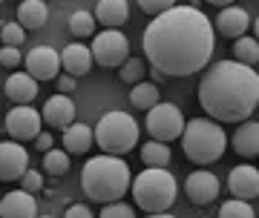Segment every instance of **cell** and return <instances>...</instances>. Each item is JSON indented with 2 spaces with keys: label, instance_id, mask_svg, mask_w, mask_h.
I'll return each mask as SVG.
<instances>
[{
  "label": "cell",
  "instance_id": "cell-20",
  "mask_svg": "<svg viewBox=\"0 0 259 218\" xmlns=\"http://www.w3.org/2000/svg\"><path fill=\"white\" fill-rule=\"evenodd\" d=\"M233 149H236V155H242V158H256L259 155V121H242L239 129L233 132L231 138Z\"/></svg>",
  "mask_w": 259,
  "mask_h": 218
},
{
  "label": "cell",
  "instance_id": "cell-22",
  "mask_svg": "<svg viewBox=\"0 0 259 218\" xmlns=\"http://www.w3.org/2000/svg\"><path fill=\"white\" fill-rule=\"evenodd\" d=\"M47 18H49V9L44 0H20L18 6V23L23 29H44L47 26Z\"/></svg>",
  "mask_w": 259,
  "mask_h": 218
},
{
  "label": "cell",
  "instance_id": "cell-16",
  "mask_svg": "<svg viewBox=\"0 0 259 218\" xmlns=\"http://www.w3.org/2000/svg\"><path fill=\"white\" fill-rule=\"evenodd\" d=\"M250 29V15L242 6H225V9H219V15H216V32L225 37H231V40H236V37H242L245 32Z\"/></svg>",
  "mask_w": 259,
  "mask_h": 218
},
{
  "label": "cell",
  "instance_id": "cell-15",
  "mask_svg": "<svg viewBox=\"0 0 259 218\" xmlns=\"http://www.w3.org/2000/svg\"><path fill=\"white\" fill-rule=\"evenodd\" d=\"M40 115H44V121H47L49 127L66 129L69 124H75V103L69 100V95L58 92V95L47 98V103H44V109H40Z\"/></svg>",
  "mask_w": 259,
  "mask_h": 218
},
{
  "label": "cell",
  "instance_id": "cell-34",
  "mask_svg": "<svg viewBox=\"0 0 259 218\" xmlns=\"http://www.w3.org/2000/svg\"><path fill=\"white\" fill-rule=\"evenodd\" d=\"M20 190L40 192V190H44V175L37 173V170H26V173H23V178H20Z\"/></svg>",
  "mask_w": 259,
  "mask_h": 218
},
{
  "label": "cell",
  "instance_id": "cell-38",
  "mask_svg": "<svg viewBox=\"0 0 259 218\" xmlns=\"http://www.w3.org/2000/svg\"><path fill=\"white\" fill-rule=\"evenodd\" d=\"M207 3H213V6H219V9H225V6H233L236 0H207Z\"/></svg>",
  "mask_w": 259,
  "mask_h": 218
},
{
  "label": "cell",
  "instance_id": "cell-1",
  "mask_svg": "<svg viewBox=\"0 0 259 218\" xmlns=\"http://www.w3.org/2000/svg\"><path fill=\"white\" fill-rule=\"evenodd\" d=\"M144 58L167 78H187L210 64L216 32L199 6H173L161 12L141 32Z\"/></svg>",
  "mask_w": 259,
  "mask_h": 218
},
{
  "label": "cell",
  "instance_id": "cell-40",
  "mask_svg": "<svg viewBox=\"0 0 259 218\" xmlns=\"http://www.w3.org/2000/svg\"><path fill=\"white\" fill-rule=\"evenodd\" d=\"M253 37H256V40H259V18L253 20Z\"/></svg>",
  "mask_w": 259,
  "mask_h": 218
},
{
  "label": "cell",
  "instance_id": "cell-41",
  "mask_svg": "<svg viewBox=\"0 0 259 218\" xmlns=\"http://www.w3.org/2000/svg\"><path fill=\"white\" fill-rule=\"evenodd\" d=\"M37 218H52V215H37Z\"/></svg>",
  "mask_w": 259,
  "mask_h": 218
},
{
  "label": "cell",
  "instance_id": "cell-17",
  "mask_svg": "<svg viewBox=\"0 0 259 218\" xmlns=\"http://www.w3.org/2000/svg\"><path fill=\"white\" fill-rule=\"evenodd\" d=\"M95 58H93V49L83 43H69L64 46V52H61V66H64L66 75H72V78H83V75L93 69Z\"/></svg>",
  "mask_w": 259,
  "mask_h": 218
},
{
  "label": "cell",
  "instance_id": "cell-9",
  "mask_svg": "<svg viewBox=\"0 0 259 218\" xmlns=\"http://www.w3.org/2000/svg\"><path fill=\"white\" fill-rule=\"evenodd\" d=\"M40 127H44V115L32 109V103H18L15 109H9L6 115V132H9L12 141H35L40 135Z\"/></svg>",
  "mask_w": 259,
  "mask_h": 218
},
{
  "label": "cell",
  "instance_id": "cell-7",
  "mask_svg": "<svg viewBox=\"0 0 259 218\" xmlns=\"http://www.w3.org/2000/svg\"><path fill=\"white\" fill-rule=\"evenodd\" d=\"M147 132L153 135V141H161V144H170V141H176L182 138L185 132V115H182V109L176 103H170V100H158L153 109H147Z\"/></svg>",
  "mask_w": 259,
  "mask_h": 218
},
{
  "label": "cell",
  "instance_id": "cell-27",
  "mask_svg": "<svg viewBox=\"0 0 259 218\" xmlns=\"http://www.w3.org/2000/svg\"><path fill=\"white\" fill-rule=\"evenodd\" d=\"M69 170V152L66 149H49L44 152V173H49L52 178H61V175Z\"/></svg>",
  "mask_w": 259,
  "mask_h": 218
},
{
  "label": "cell",
  "instance_id": "cell-36",
  "mask_svg": "<svg viewBox=\"0 0 259 218\" xmlns=\"http://www.w3.org/2000/svg\"><path fill=\"white\" fill-rule=\"evenodd\" d=\"M75 81H78V78H72V75H66V72L58 75V89L64 92V95H69V92H75V86H78Z\"/></svg>",
  "mask_w": 259,
  "mask_h": 218
},
{
  "label": "cell",
  "instance_id": "cell-43",
  "mask_svg": "<svg viewBox=\"0 0 259 218\" xmlns=\"http://www.w3.org/2000/svg\"><path fill=\"white\" fill-rule=\"evenodd\" d=\"M0 198H3V195H0Z\"/></svg>",
  "mask_w": 259,
  "mask_h": 218
},
{
  "label": "cell",
  "instance_id": "cell-32",
  "mask_svg": "<svg viewBox=\"0 0 259 218\" xmlns=\"http://www.w3.org/2000/svg\"><path fill=\"white\" fill-rule=\"evenodd\" d=\"M139 6H141L144 15L156 18V15H161V12L173 9V6H176V0H139Z\"/></svg>",
  "mask_w": 259,
  "mask_h": 218
},
{
  "label": "cell",
  "instance_id": "cell-21",
  "mask_svg": "<svg viewBox=\"0 0 259 218\" xmlns=\"http://www.w3.org/2000/svg\"><path fill=\"white\" fill-rule=\"evenodd\" d=\"M93 144H95V129L87 127V124H81V121H75V124H69V127L64 129V149L69 155L90 152Z\"/></svg>",
  "mask_w": 259,
  "mask_h": 218
},
{
  "label": "cell",
  "instance_id": "cell-39",
  "mask_svg": "<svg viewBox=\"0 0 259 218\" xmlns=\"http://www.w3.org/2000/svg\"><path fill=\"white\" fill-rule=\"evenodd\" d=\"M147 218H176V215H170V212H150Z\"/></svg>",
  "mask_w": 259,
  "mask_h": 218
},
{
  "label": "cell",
  "instance_id": "cell-33",
  "mask_svg": "<svg viewBox=\"0 0 259 218\" xmlns=\"http://www.w3.org/2000/svg\"><path fill=\"white\" fill-rule=\"evenodd\" d=\"M23 64V54H20L18 46H3L0 49V66L3 69H15V66Z\"/></svg>",
  "mask_w": 259,
  "mask_h": 218
},
{
  "label": "cell",
  "instance_id": "cell-42",
  "mask_svg": "<svg viewBox=\"0 0 259 218\" xmlns=\"http://www.w3.org/2000/svg\"><path fill=\"white\" fill-rule=\"evenodd\" d=\"M202 218H207V215H202Z\"/></svg>",
  "mask_w": 259,
  "mask_h": 218
},
{
  "label": "cell",
  "instance_id": "cell-24",
  "mask_svg": "<svg viewBox=\"0 0 259 218\" xmlns=\"http://www.w3.org/2000/svg\"><path fill=\"white\" fill-rule=\"evenodd\" d=\"M158 100H161L158 98V86L153 81H141L130 89V103H133V109H153Z\"/></svg>",
  "mask_w": 259,
  "mask_h": 218
},
{
  "label": "cell",
  "instance_id": "cell-13",
  "mask_svg": "<svg viewBox=\"0 0 259 218\" xmlns=\"http://www.w3.org/2000/svg\"><path fill=\"white\" fill-rule=\"evenodd\" d=\"M228 190L233 198L250 201L259 195V170L253 164H239L228 173Z\"/></svg>",
  "mask_w": 259,
  "mask_h": 218
},
{
  "label": "cell",
  "instance_id": "cell-4",
  "mask_svg": "<svg viewBox=\"0 0 259 218\" xmlns=\"http://www.w3.org/2000/svg\"><path fill=\"white\" fill-rule=\"evenodd\" d=\"M182 149H185L187 161L207 167V164L219 161L228 149V135L219 121L213 118H190L182 132Z\"/></svg>",
  "mask_w": 259,
  "mask_h": 218
},
{
  "label": "cell",
  "instance_id": "cell-31",
  "mask_svg": "<svg viewBox=\"0 0 259 218\" xmlns=\"http://www.w3.org/2000/svg\"><path fill=\"white\" fill-rule=\"evenodd\" d=\"M98 218H136V209L124 201H112V204H104Z\"/></svg>",
  "mask_w": 259,
  "mask_h": 218
},
{
  "label": "cell",
  "instance_id": "cell-23",
  "mask_svg": "<svg viewBox=\"0 0 259 218\" xmlns=\"http://www.w3.org/2000/svg\"><path fill=\"white\" fill-rule=\"evenodd\" d=\"M141 164L144 167H153V170H167L170 167V144H161V141H147L141 146Z\"/></svg>",
  "mask_w": 259,
  "mask_h": 218
},
{
  "label": "cell",
  "instance_id": "cell-26",
  "mask_svg": "<svg viewBox=\"0 0 259 218\" xmlns=\"http://www.w3.org/2000/svg\"><path fill=\"white\" fill-rule=\"evenodd\" d=\"M95 15L93 12H83V9H75L72 15H69V20H66V26H69V32H72L75 37H93L95 35Z\"/></svg>",
  "mask_w": 259,
  "mask_h": 218
},
{
  "label": "cell",
  "instance_id": "cell-11",
  "mask_svg": "<svg viewBox=\"0 0 259 218\" xmlns=\"http://www.w3.org/2000/svg\"><path fill=\"white\" fill-rule=\"evenodd\" d=\"M29 170V155L20 141H0V181H20Z\"/></svg>",
  "mask_w": 259,
  "mask_h": 218
},
{
  "label": "cell",
  "instance_id": "cell-18",
  "mask_svg": "<svg viewBox=\"0 0 259 218\" xmlns=\"http://www.w3.org/2000/svg\"><path fill=\"white\" fill-rule=\"evenodd\" d=\"M6 98L15 100V103H32V100L37 98V81L32 78L29 72H12L9 78H6Z\"/></svg>",
  "mask_w": 259,
  "mask_h": 218
},
{
  "label": "cell",
  "instance_id": "cell-12",
  "mask_svg": "<svg viewBox=\"0 0 259 218\" xmlns=\"http://www.w3.org/2000/svg\"><path fill=\"white\" fill-rule=\"evenodd\" d=\"M219 190H222V184H219V178L213 173H207V170H196V173L187 175L185 181V192L187 198L193 201V204H213V201L219 198Z\"/></svg>",
  "mask_w": 259,
  "mask_h": 218
},
{
  "label": "cell",
  "instance_id": "cell-25",
  "mask_svg": "<svg viewBox=\"0 0 259 218\" xmlns=\"http://www.w3.org/2000/svg\"><path fill=\"white\" fill-rule=\"evenodd\" d=\"M233 58L239 61V64H259V40L256 37H250V35H242L233 40Z\"/></svg>",
  "mask_w": 259,
  "mask_h": 218
},
{
  "label": "cell",
  "instance_id": "cell-30",
  "mask_svg": "<svg viewBox=\"0 0 259 218\" xmlns=\"http://www.w3.org/2000/svg\"><path fill=\"white\" fill-rule=\"evenodd\" d=\"M0 40H3V46H18L26 40V29L20 26V23H3L0 26Z\"/></svg>",
  "mask_w": 259,
  "mask_h": 218
},
{
  "label": "cell",
  "instance_id": "cell-44",
  "mask_svg": "<svg viewBox=\"0 0 259 218\" xmlns=\"http://www.w3.org/2000/svg\"><path fill=\"white\" fill-rule=\"evenodd\" d=\"M0 3H3V0H0Z\"/></svg>",
  "mask_w": 259,
  "mask_h": 218
},
{
  "label": "cell",
  "instance_id": "cell-3",
  "mask_svg": "<svg viewBox=\"0 0 259 218\" xmlns=\"http://www.w3.org/2000/svg\"><path fill=\"white\" fill-rule=\"evenodd\" d=\"M130 187H133V173L121 155H93L83 164L81 190L90 201H98V204L121 201Z\"/></svg>",
  "mask_w": 259,
  "mask_h": 218
},
{
  "label": "cell",
  "instance_id": "cell-37",
  "mask_svg": "<svg viewBox=\"0 0 259 218\" xmlns=\"http://www.w3.org/2000/svg\"><path fill=\"white\" fill-rule=\"evenodd\" d=\"M35 146L40 149V152H49V149L55 146V138H52V132H40V135L35 138Z\"/></svg>",
  "mask_w": 259,
  "mask_h": 218
},
{
  "label": "cell",
  "instance_id": "cell-28",
  "mask_svg": "<svg viewBox=\"0 0 259 218\" xmlns=\"http://www.w3.org/2000/svg\"><path fill=\"white\" fill-rule=\"evenodd\" d=\"M144 69H147L144 58H127V61H124V66L118 69L121 83H127V86H136V83H141V81H144Z\"/></svg>",
  "mask_w": 259,
  "mask_h": 218
},
{
  "label": "cell",
  "instance_id": "cell-2",
  "mask_svg": "<svg viewBox=\"0 0 259 218\" xmlns=\"http://www.w3.org/2000/svg\"><path fill=\"white\" fill-rule=\"evenodd\" d=\"M199 103L219 124H242L259 106V75L239 61H219L199 83Z\"/></svg>",
  "mask_w": 259,
  "mask_h": 218
},
{
  "label": "cell",
  "instance_id": "cell-5",
  "mask_svg": "<svg viewBox=\"0 0 259 218\" xmlns=\"http://www.w3.org/2000/svg\"><path fill=\"white\" fill-rule=\"evenodd\" d=\"M130 192H133V201L150 215V212H167V209L176 204L179 184H176V178L170 175V170L144 167L141 175L133 178Z\"/></svg>",
  "mask_w": 259,
  "mask_h": 218
},
{
  "label": "cell",
  "instance_id": "cell-8",
  "mask_svg": "<svg viewBox=\"0 0 259 218\" xmlns=\"http://www.w3.org/2000/svg\"><path fill=\"white\" fill-rule=\"evenodd\" d=\"M93 58L95 64L104 69H121L124 61L130 58V40L121 29H104L98 32V37L93 40Z\"/></svg>",
  "mask_w": 259,
  "mask_h": 218
},
{
  "label": "cell",
  "instance_id": "cell-10",
  "mask_svg": "<svg viewBox=\"0 0 259 218\" xmlns=\"http://www.w3.org/2000/svg\"><path fill=\"white\" fill-rule=\"evenodd\" d=\"M23 66L26 72L35 78V81H58L61 75V52H55L52 46H35L29 49L26 58H23Z\"/></svg>",
  "mask_w": 259,
  "mask_h": 218
},
{
  "label": "cell",
  "instance_id": "cell-6",
  "mask_svg": "<svg viewBox=\"0 0 259 218\" xmlns=\"http://www.w3.org/2000/svg\"><path fill=\"white\" fill-rule=\"evenodd\" d=\"M95 144L107 155H127L133 146L139 144V121L130 112L112 109L98 118L95 127Z\"/></svg>",
  "mask_w": 259,
  "mask_h": 218
},
{
  "label": "cell",
  "instance_id": "cell-35",
  "mask_svg": "<svg viewBox=\"0 0 259 218\" xmlns=\"http://www.w3.org/2000/svg\"><path fill=\"white\" fill-rule=\"evenodd\" d=\"M64 218H95L93 209L87 207V204H69L64 212Z\"/></svg>",
  "mask_w": 259,
  "mask_h": 218
},
{
  "label": "cell",
  "instance_id": "cell-19",
  "mask_svg": "<svg viewBox=\"0 0 259 218\" xmlns=\"http://www.w3.org/2000/svg\"><path fill=\"white\" fill-rule=\"evenodd\" d=\"M95 20L107 29H121L130 20V3L127 0H98L95 6Z\"/></svg>",
  "mask_w": 259,
  "mask_h": 218
},
{
  "label": "cell",
  "instance_id": "cell-29",
  "mask_svg": "<svg viewBox=\"0 0 259 218\" xmlns=\"http://www.w3.org/2000/svg\"><path fill=\"white\" fill-rule=\"evenodd\" d=\"M219 218H256V212H253V207L248 201L233 198V201H225L219 207Z\"/></svg>",
  "mask_w": 259,
  "mask_h": 218
},
{
  "label": "cell",
  "instance_id": "cell-14",
  "mask_svg": "<svg viewBox=\"0 0 259 218\" xmlns=\"http://www.w3.org/2000/svg\"><path fill=\"white\" fill-rule=\"evenodd\" d=\"M0 218H37L35 192L12 190L0 198Z\"/></svg>",
  "mask_w": 259,
  "mask_h": 218
}]
</instances>
